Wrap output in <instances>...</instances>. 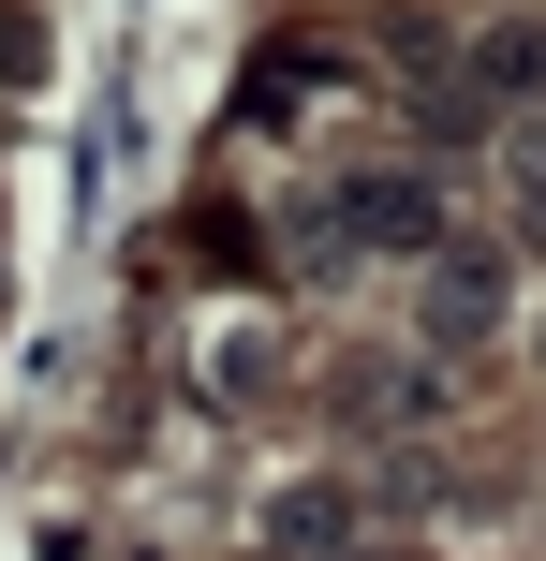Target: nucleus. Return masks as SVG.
<instances>
[{
  "instance_id": "1",
  "label": "nucleus",
  "mask_w": 546,
  "mask_h": 561,
  "mask_svg": "<svg viewBox=\"0 0 546 561\" xmlns=\"http://www.w3.org/2000/svg\"><path fill=\"white\" fill-rule=\"evenodd\" d=\"M502 310H518V266H502L488 237H443L429 280H414V340H429V355H488Z\"/></svg>"
},
{
  "instance_id": "2",
  "label": "nucleus",
  "mask_w": 546,
  "mask_h": 561,
  "mask_svg": "<svg viewBox=\"0 0 546 561\" xmlns=\"http://www.w3.org/2000/svg\"><path fill=\"white\" fill-rule=\"evenodd\" d=\"M325 237H355V252H443V193L429 178H325Z\"/></svg>"
},
{
  "instance_id": "3",
  "label": "nucleus",
  "mask_w": 546,
  "mask_h": 561,
  "mask_svg": "<svg viewBox=\"0 0 546 561\" xmlns=\"http://www.w3.org/2000/svg\"><path fill=\"white\" fill-rule=\"evenodd\" d=\"M458 89H473V104H518V89H546V15H502V30H473Z\"/></svg>"
},
{
  "instance_id": "4",
  "label": "nucleus",
  "mask_w": 546,
  "mask_h": 561,
  "mask_svg": "<svg viewBox=\"0 0 546 561\" xmlns=\"http://www.w3.org/2000/svg\"><path fill=\"white\" fill-rule=\"evenodd\" d=\"M281 547L295 561H340L355 547V488H295V503H281Z\"/></svg>"
},
{
  "instance_id": "5",
  "label": "nucleus",
  "mask_w": 546,
  "mask_h": 561,
  "mask_svg": "<svg viewBox=\"0 0 546 561\" xmlns=\"http://www.w3.org/2000/svg\"><path fill=\"white\" fill-rule=\"evenodd\" d=\"M502 207H518V237L546 252V134H502Z\"/></svg>"
},
{
  "instance_id": "6",
  "label": "nucleus",
  "mask_w": 546,
  "mask_h": 561,
  "mask_svg": "<svg viewBox=\"0 0 546 561\" xmlns=\"http://www.w3.org/2000/svg\"><path fill=\"white\" fill-rule=\"evenodd\" d=\"M340 414H355V428H414V414H429V385H414V369H370Z\"/></svg>"
},
{
  "instance_id": "7",
  "label": "nucleus",
  "mask_w": 546,
  "mask_h": 561,
  "mask_svg": "<svg viewBox=\"0 0 546 561\" xmlns=\"http://www.w3.org/2000/svg\"><path fill=\"white\" fill-rule=\"evenodd\" d=\"M370 561H414V547H370Z\"/></svg>"
}]
</instances>
